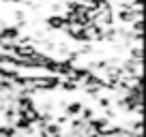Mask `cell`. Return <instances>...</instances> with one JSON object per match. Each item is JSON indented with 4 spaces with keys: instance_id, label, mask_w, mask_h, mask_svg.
<instances>
[{
    "instance_id": "1",
    "label": "cell",
    "mask_w": 146,
    "mask_h": 137,
    "mask_svg": "<svg viewBox=\"0 0 146 137\" xmlns=\"http://www.w3.org/2000/svg\"><path fill=\"white\" fill-rule=\"evenodd\" d=\"M47 24H50V28H64V24H67V17H62V15H52Z\"/></svg>"
},
{
    "instance_id": "2",
    "label": "cell",
    "mask_w": 146,
    "mask_h": 137,
    "mask_svg": "<svg viewBox=\"0 0 146 137\" xmlns=\"http://www.w3.org/2000/svg\"><path fill=\"white\" fill-rule=\"evenodd\" d=\"M82 107H84V105L80 103V101H71V103L67 105V114H69V116H80Z\"/></svg>"
},
{
    "instance_id": "3",
    "label": "cell",
    "mask_w": 146,
    "mask_h": 137,
    "mask_svg": "<svg viewBox=\"0 0 146 137\" xmlns=\"http://www.w3.org/2000/svg\"><path fill=\"white\" fill-rule=\"evenodd\" d=\"M15 2H19V0H15Z\"/></svg>"
}]
</instances>
